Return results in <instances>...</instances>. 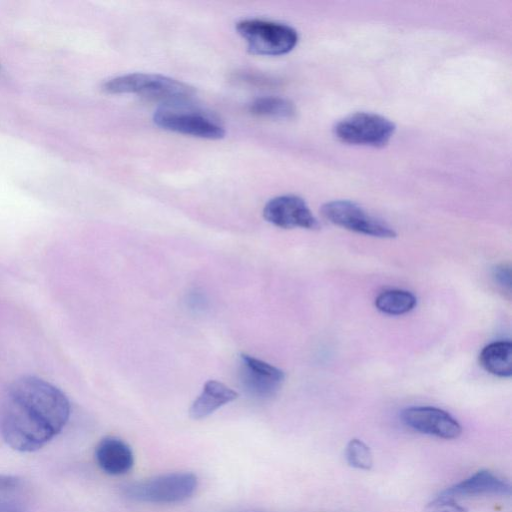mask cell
Segmentation results:
<instances>
[{"instance_id": "52a82bcc", "label": "cell", "mask_w": 512, "mask_h": 512, "mask_svg": "<svg viewBox=\"0 0 512 512\" xmlns=\"http://www.w3.org/2000/svg\"><path fill=\"white\" fill-rule=\"evenodd\" d=\"M321 213L329 222L353 232L378 238L396 237L395 230L386 222L349 200L329 201L323 204Z\"/></svg>"}, {"instance_id": "2e32d148", "label": "cell", "mask_w": 512, "mask_h": 512, "mask_svg": "<svg viewBox=\"0 0 512 512\" xmlns=\"http://www.w3.org/2000/svg\"><path fill=\"white\" fill-rule=\"evenodd\" d=\"M25 486L16 476L0 474V512L23 511Z\"/></svg>"}, {"instance_id": "5b68a950", "label": "cell", "mask_w": 512, "mask_h": 512, "mask_svg": "<svg viewBox=\"0 0 512 512\" xmlns=\"http://www.w3.org/2000/svg\"><path fill=\"white\" fill-rule=\"evenodd\" d=\"M333 132L344 143L382 147L392 138L395 124L379 114L356 112L339 120Z\"/></svg>"}, {"instance_id": "ba28073f", "label": "cell", "mask_w": 512, "mask_h": 512, "mask_svg": "<svg viewBox=\"0 0 512 512\" xmlns=\"http://www.w3.org/2000/svg\"><path fill=\"white\" fill-rule=\"evenodd\" d=\"M263 217L269 223L284 229L320 228L318 219L306 202L296 195H281L270 199L264 206Z\"/></svg>"}, {"instance_id": "5bb4252c", "label": "cell", "mask_w": 512, "mask_h": 512, "mask_svg": "<svg viewBox=\"0 0 512 512\" xmlns=\"http://www.w3.org/2000/svg\"><path fill=\"white\" fill-rule=\"evenodd\" d=\"M481 366L489 373L508 378L512 375V344L510 341H495L485 346L480 355Z\"/></svg>"}, {"instance_id": "7a4b0ae2", "label": "cell", "mask_w": 512, "mask_h": 512, "mask_svg": "<svg viewBox=\"0 0 512 512\" xmlns=\"http://www.w3.org/2000/svg\"><path fill=\"white\" fill-rule=\"evenodd\" d=\"M108 94H134L166 105H182L193 98V87L176 79L152 73H129L102 85Z\"/></svg>"}, {"instance_id": "30bf717a", "label": "cell", "mask_w": 512, "mask_h": 512, "mask_svg": "<svg viewBox=\"0 0 512 512\" xmlns=\"http://www.w3.org/2000/svg\"><path fill=\"white\" fill-rule=\"evenodd\" d=\"M400 418L409 428L442 439H456L462 433L460 423L451 414L436 407H408L402 410Z\"/></svg>"}, {"instance_id": "d6986e66", "label": "cell", "mask_w": 512, "mask_h": 512, "mask_svg": "<svg viewBox=\"0 0 512 512\" xmlns=\"http://www.w3.org/2000/svg\"><path fill=\"white\" fill-rule=\"evenodd\" d=\"M423 512H468V510L459 505L454 498L440 494L425 506Z\"/></svg>"}, {"instance_id": "8992f818", "label": "cell", "mask_w": 512, "mask_h": 512, "mask_svg": "<svg viewBox=\"0 0 512 512\" xmlns=\"http://www.w3.org/2000/svg\"><path fill=\"white\" fill-rule=\"evenodd\" d=\"M154 123L171 132L210 140L221 139L225 129L216 120L201 112L186 110L182 105H165L153 115Z\"/></svg>"}, {"instance_id": "ac0fdd59", "label": "cell", "mask_w": 512, "mask_h": 512, "mask_svg": "<svg viewBox=\"0 0 512 512\" xmlns=\"http://www.w3.org/2000/svg\"><path fill=\"white\" fill-rule=\"evenodd\" d=\"M346 459L350 466L369 470L373 465V457L370 448L359 439H351L346 447Z\"/></svg>"}, {"instance_id": "7c38bea8", "label": "cell", "mask_w": 512, "mask_h": 512, "mask_svg": "<svg viewBox=\"0 0 512 512\" xmlns=\"http://www.w3.org/2000/svg\"><path fill=\"white\" fill-rule=\"evenodd\" d=\"M508 482L487 470H480L469 478L447 488L441 494L451 498L480 494H510Z\"/></svg>"}, {"instance_id": "3957f363", "label": "cell", "mask_w": 512, "mask_h": 512, "mask_svg": "<svg viewBox=\"0 0 512 512\" xmlns=\"http://www.w3.org/2000/svg\"><path fill=\"white\" fill-rule=\"evenodd\" d=\"M198 488V477L180 471L154 476L125 485L123 495L133 501L153 504H174L191 498Z\"/></svg>"}, {"instance_id": "e0dca14e", "label": "cell", "mask_w": 512, "mask_h": 512, "mask_svg": "<svg viewBox=\"0 0 512 512\" xmlns=\"http://www.w3.org/2000/svg\"><path fill=\"white\" fill-rule=\"evenodd\" d=\"M249 111L255 116L272 119H289L296 112L290 100L278 96L257 98L249 105Z\"/></svg>"}, {"instance_id": "9c48e42d", "label": "cell", "mask_w": 512, "mask_h": 512, "mask_svg": "<svg viewBox=\"0 0 512 512\" xmlns=\"http://www.w3.org/2000/svg\"><path fill=\"white\" fill-rule=\"evenodd\" d=\"M239 376L243 389L259 399L274 396L285 378L281 369L247 354L240 355Z\"/></svg>"}, {"instance_id": "8fae6325", "label": "cell", "mask_w": 512, "mask_h": 512, "mask_svg": "<svg viewBox=\"0 0 512 512\" xmlns=\"http://www.w3.org/2000/svg\"><path fill=\"white\" fill-rule=\"evenodd\" d=\"M95 460L103 472L119 476L133 468L134 453L124 440L108 436L98 442L95 448Z\"/></svg>"}, {"instance_id": "6da1fadb", "label": "cell", "mask_w": 512, "mask_h": 512, "mask_svg": "<svg viewBox=\"0 0 512 512\" xmlns=\"http://www.w3.org/2000/svg\"><path fill=\"white\" fill-rule=\"evenodd\" d=\"M70 417L66 395L51 383L24 376L15 380L0 400V434L19 452L39 450L57 436Z\"/></svg>"}, {"instance_id": "277c9868", "label": "cell", "mask_w": 512, "mask_h": 512, "mask_svg": "<svg viewBox=\"0 0 512 512\" xmlns=\"http://www.w3.org/2000/svg\"><path fill=\"white\" fill-rule=\"evenodd\" d=\"M236 30L246 41L248 51L254 55H283L293 50L298 42L294 28L273 21L245 19L236 24Z\"/></svg>"}, {"instance_id": "9a60e30c", "label": "cell", "mask_w": 512, "mask_h": 512, "mask_svg": "<svg viewBox=\"0 0 512 512\" xmlns=\"http://www.w3.org/2000/svg\"><path fill=\"white\" fill-rule=\"evenodd\" d=\"M417 304V299L409 291L390 289L380 293L375 299L376 308L388 315H402L410 312Z\"/></svg>"}, {"instance_id": "44dd1931", "label": "cell", "mask_w": 512, "mask_h": 512, "mask_svg": "<svg viewBox=\"0 0 512 512\" xmlns=\"http://www.w3.org/2000/svg\"><path fill=\"white\" fill-rule=\"evenodd\" d=\"M14 512H23V511H14Z\"/></svg>"}, {"instance_id": "4fadbf2b", "label": "cell", "mask_w": 512, "mask_h": 512, "mask_svg": "<svg viewBox=\"0 0 512 512\" xmlns=\"http://www.w3.org/2000/svg\"><path fill=\"white\" fill-rule=\"evenodd\" d=\"M237 398L238 393L225 384L216 380H208L204 384L201 394L192 403L189 415L195 420L203 419Z\"/></svg>"}, {"instance_id": "ffe728a7", "label": "cell", "mask_w": 512, "mask_h": 512, "mask_svg": "<svg viewBox=\"0 0 512 512\" xmlns=\"http://www.w3.org/2000/svg\"><path fill=\"white\" fill-rule=\"evenodd\" d=\"M492 276L494 281L504 290H511V270L506 265H498L493 268Z\"/></svg>"}]
</instances>
